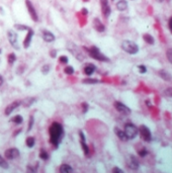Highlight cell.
<instances>
[{
    "label": "cell",
    "mask_w": 172,
    "mask_h": 173,
    "mask_svg": "<svg viewBox=\"0 0 172 173\" xmlns=\"http://www.w3.org/2000/svg\"><path fill=\"white\" fill-rule=\"evenodd\" d=\"M167 1H170V0H167Z\"/></svg>",
    "instance_id": "cell-50"
},
{
    "label": "cell",
    "mask_w": 172,
    "mask_h": 173,
    "mask_svg": "<svg viewBox=\"0 0 172 173\" xmlns=\"http://www.w3.org/2000/svg\"><path fill=\"white\" fill-rule=\"evenodd\" d=\"M147 150H146V149H143V150H141V151H140V152H139V154H140V156H142V157H145V156H146L147 155Z\"/></svg>",
    "instance_id": "cell-42"
},
{
    "label": "cell",
    "mask_w": 172,
    "mask_h": 173,
    "mask_svg": "<svg viewBox=\"0 0 172 173\" xmlns=\"http://www.w3.org/2000/svg\"><path fill=\"white\" fill-rule=\"evenodd\" d=\"M0 54H1V49H0Z\"/></svg>",
    "instance_id": "cell-47"
},
{
    "label": "cell",
    "mask_w": 172,
    "mask_h": 173,
    "mask_svg": "<svg viewBox=\"0 0 172 173\" xmlns=\"http://www.w3.org/2000/svg\"><path fill=\"white\" fill-rule=\"evenodd\" d=\"M163 94L165 95V96L172 97V87H169V88H166V89L163 91Z\"/></svg>",
    "instance_id": "cell-34"
},
{
    "label": "cell",
    "mask_w": 172,
    "mask_h": 173,
    "mask_svg": "<svg viewBox=\"0 0 172 173\" xmlns=\"http://www.w3.org/2000/svg\"><path fill=\"white\" fill-rule=\"evenodd\" d=\"M0 167L3 169H7L8 168V163H7V161L5 160V158H3L1 155H0Z\"/></svg>",
    "instance_id": "cell-29"
},
{
    "label": "cell",
    "mask_w": 172,
    "mask_h": 173,
    "mask_svg": "<svg viewBox=\"0 0 172 173\" xmlns=\"http://www.w3.org/2000/svg\"><path fill=\"white\" fill-rule=\"evenodd\" d=\"M19 105H22V100H15V101H13L10 103V104H8L4 110L5 116H9L10 113H12V111L16 110Z\"/></svg>",
    "instance_id": "cell-14"
},
{
    "label": "cell",
    "mask_w": 172,
    "mask_h": 173,
    "mask_svg": "<svg viewBox=\"0 0 172 173\" xmlns=\"http://www.w3.org/2000/svg\"><path fill=\"white\" fill-rule=\"evenodd\" d=\"M60 173H73V169L70 165L68 164H62L59 168Z\"/></svg>",
    "instance_id": "cell-20"
},
{
    "label": "cell",
    "mask_w": 172,
    "mask_h": 173,
    "mask_svg": "<svg viewBox=\"0 0 172 173\" xmlns=\"http://www.w3.org/2000/svg\"><path fill=\"white\" fill-rule=\"evenodd\" d=\"M115 7L118 11H125L128 8V1L127 0H120V1L116 2Z\"/></svg>",
    "instance_id": "cell-18"
},
{
    "label": "cell",
    "mask_w": 172,
    "mask_h": 173,
    "mask_svg": "<svg viewBox=\"0 0 172 173\" xmlns=\"http://www.w3.org/2000/svg\"><path fill=\"white\" fill-rule=\"evenodd\" d=\"M81 107H82V113H87V110H88V108H89V105H88V103H86V102H83L81 104Z\"/></svg>",
    "instance_id": "cell-36"
},
{
    "label": "cell",
    "mask_w": 172,
    "mask_h": 173,
    "mask_svg": "<svg viewBox=\"0 0 172 173\" xmlns=\"http://www.w3.org/2000/svg\"><path fill=\"white\" fill-rule=\"evenodd\" d=\"M51 56H52L53 58H55V57H56V51H55V50H53V51H52V53H51Z\"/></svg>",
    "instance_id": "cell-45"
},
{
    "label": "cell",
    "mask_w": 172,
    "mask_h": 173,
    "mask_svg": "<svg viewBox=\"0 0 172 173\" xmlns=\"http://www.w3.org/2000/svg\"><path fill=\"white\" fill-rule=\"evenodd\" d=\"M126 134V137L128 140H133L137 137L138 134H139V129L135 126L132 122H128V124L125 125V130H124Z\"/></svg>",
    "instance_id": "cell-4"
},
{
    "label": "cell",
    "mask_w": 172,
    "mask_h": 173,
    "mask_svg": "<svg viewBox=\"0 0 172 173\" xmlns=\"http://www.w3.org/2000/svg\"><path fill=\"white\" fill-rule=\"evenodd\" d=\"M81 13H82V14H84V15H87V13H88V10H87L86 8H82L81 9Z\"/></svg>",
    "instance_id": "cell-44"
},
{
    "label": "cell",
    "mask_w": 172,
    "mask_h": 173,
    "mask_svg": "<svg viewBox=\"0 0 172 173\" xmlns=\"http://www.w3.org/2000/svg\"><path fill=\"white\" fill-rule=\"evenodd\" d=\"M93 28H94V30L96 31H98V33H103V31H105L104 25H103L101 21H100L99 18H97V17H95L93 19Z\"/></svg>",
    "instance_id": "cell-16"
},
{
    "label": "cell",
    "mask_w": 172,
    "mask_h": 173,
    "mask_svg": "<svg viewBox=\"0 0 172 173\" xmlns=\"http://www.w3.org/2000/svg\"><path fill=\"white\" fill-rule=\"evenodd\" d=\"M68 50L70 51V53H72L73 56H75L76 58L79 60V61H83L85 60V54H84V52L82 51L79 47H77L76 45H72V46H70L69 45L68 46Z\"/></svg>",
    "instance_id": "cell-5"
},
{
    "label": "cell",
    "mask_w": 172,
    "mask_h": 173,
    "mask_svg": "<svg viewBox=\"0 0 172 173\" xmlns=\"http://www.w3.org/2000/svg\"><path fill=\"white\" fill-rule=\"evenodd\" d=\"M129 166L131 167L132 169H138L139 168V162L136 159V157L134 156H131L130 157V162H129Z\"/></svg>",
    "instance_id": "cell-21"
},
{
    "label": "cell",
    "mask_w": 172,
    "mask_h": 173,
    "mask_svg": "<svg viewBox=\"0 0 172 173\" xmlns=\"http://www.w3.org/2000/svg\"><path fill=\"white\" fill-rule=\"evenodd\" d=\"M79 138H80V145H81L82 150H83L85 156H88L89 155V148H88V145L86 144L85 136H84L83 132H82V131H79Z\"/></svg>",
    "instance_id": "cell-13"
},
{
    "label": "cell",
    "mask_w": 172,
    "mask_h": 173,
    "mask_svg": "<svg viewBox=\"0 0 172 173\" xmlns=\"http://www.w3.org/2000/svg\"><path fill=\"white\" fill-rule=\"evenodd\" d=\"M168 28H169V31L170 33L172 34V16L169 18V21H168Z\"/></svg>",
    "instance_id": "cell-43"
},
{
    "label": "cell",
    "mask_w": 172,
    "mask_h": 173,
    "mask_svg": "<svg viewBox=\"0 0 172 173\" xmlns=\"http://www.w3.org/2000/svg\"><path fill=\"white\" fill-rule=\"evenodd\" d=\"M115 135L118 136V139H120L121 141H124V142H126V141H128V139H127V137H126L125 132H124L123 130H121L120 128L115 127Z\"/></svg>",
    "instance_id": "cell-19"
},
{
    "label": "cell",
    "mask_w": 172,
    "mask_h": 173,
    "mask_svg": "<svg viewBox=\"0 0 172 173\" xmlns=\"http://www.w3.org/2000/svg\"><path fill=\"white\" fill-rule=\"evenodd\" d=\"M25 6H26V9H28V12L30 14L31 18L33 19L34 21H39V15L36 13V10L34 8V4L31 3V0H25Z\"/></svg>",
    "instance_id": "cell-7"
},
{
    "label": "cell",
    "mask_w": 172,
    "mask_h": 173,
    "mask_svg": "<svg viewBox=\"0 0 172 173\" xmlns=\"http://www.w3.org/2000/svg\"><path fill=\"white\" fill-rule=\"evenodd\" d=\"M166 57H167L169 62L172 64V49H169L166 51Z\"/></svg>",
    "instance_id": "cell-35"
},
{
    "label": "cell",
    "mask_w": 172,
    "mask_h": 173,
    "mask_svg": "<svg viewBox=\"0 0 172 173\" xmlns=\"http://www.w3.org/2000/svg\"><path fill=\"white\" fill-rule=\"evenodd\" d=\"M121 47L124 51L130 55H136L139 52V46L136 43H134L133 41H129V40H125L121 42Z\"/></svg>",
    "instance_id": "cell-3"
},
{
    "label": "cell",
    "mask_w": 172,
    "mask_h": 173,
    "mask_svg": "<svg viewBox=\"0 0 172 173\" xmlns=\"http://www.w3.org/2000/svg\"><path fill=\"white\" fill-rule=\"evenodd\" d=\"M49 135H50V142L54 147H58L62 138L64 136V130L62 125L57 122H54L49 128Z\"/></svg>",
    "instance_id": "cell-1"
},
{
    "label": "cell",
    "mask_w": 172,
    "mask_h": 173,
    "mask_svg": "<svg viewBox=\"0 0 172 173\" xmlns=\"http://www.w3.org/2000/svg\"><path fill=\"white\" fill-rule=\"evenodd\" d=\"M138 69H139V72L141 74H145L147 72V68L145 67L144 65H139L138 66Z\"/></svg>",
    "instance_id": "cell-38"
},
{
    "label": "cell",
    "mask_w": 172,
    "mask_h": 173,
    "mask_svg": "<svg viewBox=\"0 0 172 173\" xmlns=\"http://www.w3.org/2000/svg\"><path fill=\"white\" fill-rule=\"evenodd\" d=\"M3 82H4V80H3V77H1V76H0V86H1V85L3 84Z\"/></svg>",
    "instance_id": "cell-46"
},
{
    "label": "cell",
    "mask_w": 172,
    "mask_h": 173,
    "mask_svg": "<svg viewBox=\"0 0 172 173\" xmlns=\"http://www.w3.org/2000/svg\"><path fill=\"white\" fill-rule=\"evenodd\" d=\"M7 39H8V42L10 43V45L14 48V49H19L18 47V42H17V34L15 33L13 30L7 31Z\"/></svg>",
    "instance_id": "cell-9"
},
{
    "label": "cell",
    "mask_w": 172,
    "mask_h": 173,
    "mask_svg": "<svg viewBox=\"0 0 172 173\" xmlns=\"http://www.w3.org/2000/svg\"><path fill=\"white\" fill-rule=\"evenodd\" d=\"M26 173H38L36 172V170L34 168V167H31L28 165V167H26Z\"/></svg>",
    "instance_id": "cell-40"
},
{
    "label": "cell",
    "mask_w": 172,
    "mask_h": 173,
    "mask_svg": "<svg viewBox=\"0 0 172 173\" xmlns=\"http://www.w3.org/2000/svg\"><path fill=\"white\" fill-rule=\"evenodd\" d=\"M25 144L28 148H33L34 144H36V139H34V137H28L25 140Z\"/></svg>",
    "instance_id": "cell-25"
},
{
    "label": "cell",
    "mask_w": 172,
    "mask_h": 173,
    "mask_svg": "<svg viewBox=\"0 0 172 173\" xmlns=\"http://www.w3.org/2000/svg\"><path fill=\"white\" fill-rule=\"evenodd\" d=\"M84 49L87 50L89 56H90L91 58H93L94 60L100 61V62H109V59H108L105 55H103L97 47L92 46L90 48H88V49H87V48H84Z\"/></svg>",
    "instance_id": "cell-2"
},
{
    "label": "cell",
    "mask_w": 172,
    "mask_h": 173,
    "mask_svg": "<svg viewBox=\"0 0 172 173\" xmlns=\"http://www.w3.org/2000/svg\"><path fill=\"white\" fill-rule=\"evenodd\" d=\"M14 28H16L17 31H28L31 28H28V25H19V23H15V25H14Z\"/></svg>",
    "instance_id": "cell-30"
},
{
    "label": "cell",
    "mask_w": 172,
    "mask_h": 173,
    "mask_svg": "<svg viewBox=\"0 0 172 173\" xmlns=\"http://www.w3.org/2000/svg\"><path fill=\"white\" fill-rule=\"evenodd\" d=\"M34 97H28V98H25L23 100H22V104L25 106V107H30V106L33 104L34 102Z\"/></svg>",
    "instance_id": "cell-23"
},
{
    "label": "cell",
    "mask_w": 172,
    "mask_h": 173,
    "mask_svg": "<svg viewBox=\"0 0 172 173\" xmlns=\"http://www.w3.org/2000/svg\"><path fill=\"white\" fill-rule=\"evenodd\" d=\"M100 7H101V13L104 18H108L112 13V8L108 3V0H99Z\"/></svg>",
    "instance_id": "cell-8"
},
{
    "label": "cell",
    "mask_w": 172,
    "mask_h": 173,
    "mask_svg": "<svg viewBox=\"0 0 172 173\" xmlns=\"http://www.w3.org/2000/svg\"><path fill=\"white\" fill-rule=\"evenodd\" d=\"M143 40H144V41L146 42L147 44H149V45H154V43H155L154 38H153V37L151 36V34H143Z\"/></svg>",
    "instance_id": "cell-24"
},
{
    "label": "cell",
    "mask_w": 172,
    "mask_h": 173,
    "mask_svg": "<svg viewBox=\"0 0 172 173\" xmlns=\"http://www.w3.org/2000/svg\"><path fill=\"white\" fill-rule=\"evenodd\" d=\"M59 61L63 64H67L69 60H68V57H66V56H61L59 58Z\"/></svg>",
    "instance_id": "cell-39"
},
{
    "label": "cell",
    "mask_w": 172,
    "mask_h": 173,
    "mask_svg": "<svg viewBox=\"0 0 172 173\" xmlns=\"http://www.w3.org/2000/svg\"><path fill=\"white\" fill-rule=\"evenodd\" d=\"M113 105H115V110L121 114H126V116H128V114L131 113V111H132L131 108L128 107L126 104H124V103L121 102V101H115V103H113Z\"/></svg>",
    "instance_id": "cell-10"
},
{
    "label": "cell",
    "mask_w": 172,
    "mask_h": 173,
    "mask_svg": "<svg viewBox=\"0 0 172 173\" xmlns=\"http://www.w3.org/2000/svg\"><path fill=\"white\" fill-rule=\"evenodd\" d=\"M7 61H8L9 64H13L16 61V56H15L14 53H10V54L7 56Z\"/></svg>",
    "instance_id": "cell-31"
},
{
    "label": "cell",
    "mask_w": 172,
    "mask_h": 173,
    "mask_svg": "<svg viewBox=\"0 0 172 173\" xmlns=\"http://www.w3.org/2000/svg\"><path fill=\"white\" fill-rule=\"evenodd\" d=\"M84 1H88V0H84Z\"/></svg>",
    "instance_id": "cell-48"
},
{
    "label": "cell",
    "mask_w": 172,
    "mask_h": 173,
    "mask_svg": "<svg viewBox=\"0 0 172 173\" xmlns=\"http://www.w3.org/2000/svg\"><path fill=\"white\" fill-rule=\"evenodd\" d=\"M50 70H51V66L48 65V64H46V65H44L43 67H42V73H43L44 75H47L50 72Z\"/></svg>",
    "instance_id": "cell-33"
},
{
    "label": "cell",
    "mask_w": 172,
    "mask_h": 173,
    "mask_svg": "<svg viewBox=\"0 0 172 173\" xmlns=\"http://www.w3.org/2000/svg\"><path fill=\"white\" fill-rule=\"evenodd\" d=\"M19 156V150L17 148H10L7 149L4 152V157L7 160H13Z\"/></svg>",
    "instance_id": "cell-11"
},
{
    "label": "cell",
    "mask_w": 172,
    "mask_h": 173,
    "mask_svg": "<svg viewBox=\"0 0 172 173\" xmlns=\"http://www.w3.org/2000/svg\"><path fill=\"white\" fill-rule=\"evenodd\" d=\"M83 71H84V74H85V75L90 76V75H92V74L94 73L95 65H94V64H91V63L86 64L85 67H84V69H83Z\"/></svg>",
    "instance_id": "cell-17"
},
{
    "label": "cell",
    "mask_w": 172,
    "mask_h": 173,
    "mask_svg": "<svg viewBox=\"0 0 172 173\" xmlns=\"http://www.w3.org/2000/svg\"><path fill=\"white\" fill-rule=\"evenodd\" d=\"M34 30L30 28V30L28 31V34H25V40H23V43H22L25 49H28V48H30L31 41H33V38H34Z\"/></svg>",
    "instance_id": "cell-12"
},
{
    "label": "cell",
    "mask_w": 172,
    "mask_h": 173,
    "mask_svg": "<svg viewBox=\"0 0 172 173\" xmlns=\"http://www.w3.org/2000/svg\"><path fill=\"white\" fill-rule=\"evenodd\" d=\"M42 37H43V40L47 43H52L54 42L56 38H55V34L50 31H43V34H42Z\"/></svg>",
    "instance_id": "cell-15"
},
{
    "label": "cell",
    "mask_w": 172,
    "mask_h": 173,
    "mask_svg": "<svg viewBox=\"0 0 172 173\" xmlns=\"http://www.w3.org/2000/svg\"><path fill=\"white\" fill-rule=\"evenodd\" d=\"M139 133H140V136H141V138L145 141V142H151V140H152V135H151L150 129L147 126H145V125H142V126H140Z\"/></svg>",
    "instance_id": "cell-6"
},
{
    "label": "cell",
    "mask_w": 172,
    "mask_h": 173,
    "mask_svg": "<svg viewBox=\"0 0 172 173\" xmlns=\"http://www.w3.org/2000/svg\"><path fill=\"white\" fill-rule=\"evenodd\" d=\"M39 158L42 159V160H48L49 159V154L46 150H44V149H42L41 151H39Z\"/></svg>",
    "instance_id": "cell-28"
},
{
    "label": "cell",
    "mask_w": 172,
    "mask_h": 173,
    "mask_svg": "<svg viewBox=\"0 0 172 173\" xmlns=\"http://www.w3.org/2000/svg\"><path fill=\"white\" fill-rule=\"evenodd\" d=\"M112 1H115V0H112Z\"/></svg>",
    "instance_id": "cell-49"
},
{
    "label": "cell",
    "mask_w": 172,
    "mask_h": 173,
    "mask_svg": "<svg viewBox=\"0 0 172 173\" xmlns=\"http://www.w3.org/2000/svg\"><path fill=\"white\" fill-rule=\"evenodd\" d=\"M158 74H159V76L161 77L162 79H164L165 81H169L171 79V75L169 72H167L166 70H160L158 72Z\"/></svg>",
    "instance_id": "cell-22"
},
{
    "label": "cell",
    "mask_w": 172,
    "mask_h": 173,
    "mask_svg": "<svg viewBox=\"0 0 172 173\" xmlns=\"http://www.w3.org/2000/svg\"><path fill=\"white\" fill-rule=\"evenodd\" d=\"M64 72L67 75H72V74H74V68L72 66H66L64 68Z\"/></svg>",
    "instance_id": "cell-32"
},
{
    "label": "cell",
    "mask_w": 172,
    "mask_h": 173,
    "mask_svg": "<svg viewBox=\"0 0 172 173\" xmlns=\"http://www.w3.org/2000/svg\"><path fill=\"white\" fill-rule=\"evenodd\" d=\"M112 173H124V171L120 168V167H113Z\"/></svg>",
    "instance_id": "cell-41"
},
{
    "label": "cell",
    "mask_w": 172,
    "mask_h": 173,
    "mask_svg": "<svg viewBox=\"0 0 172 173\" xmlns=\"http://www.w3.org/2000/svg\"><path fill=\"white\" fill-rule=\"evenodd\" d=\"M82 83L84 84H96V83H99V80L98 79H94V78H85L82 80Z\"/></svg>",
    "instance_id": "cell-26"
},
{
    "label": "cell",
    "mask_w": 172,
    "mask_h": 173,
    "mask_svg": "<svg viewBox=\"0 0 172 173\" xmlns=\"http://www.w3.org/2000/svg\"><path fill=\"white\" fill-rule=\"evenodd\" d=\"M10 122H14V124L19 125V124H22V122H23V119H22V116L17 114V116H13V118H12L11 119H10Z\"/></svg>",
    "instance_id": "cell-27"
},
{
    "label": "cell",
    "mask_w": 172,
    "mask_h": 173,
    "mask_svg": "<svg viewBox=\"0 0 172 173\" xmlns=\"http://www.w3.org/2000/svg\"><path fill=\"white\" fill-rule=\"evenodd\" d=\"M34 119L33 116H30V122H28V131L30 132L31 129H33V126H34Z\"/></svg>",
    "instance_id": "cell-37"
}]
</instances>
